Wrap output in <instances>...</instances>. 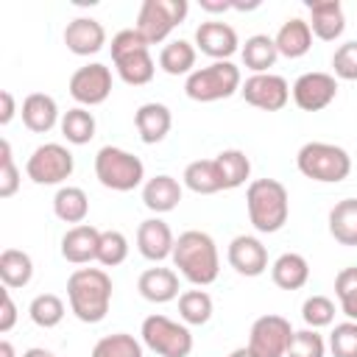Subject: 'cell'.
I'll list each match as a JSON object with an SVG mask.
<instances>
[{"mask_svg":"<svg viewBox=\"0 0 357 357\" xmlns=\"http://www.w3.org/2000/svg\"><path fill=\"white\" fill-rule=\"evenodd\" d=\"M0 357H14V346H11L8 340L0 343Z\"/></svg>","mask_w":357,"mask_h":357,"instance_id":"49","label":"cell"},{"mask_svg":"<svg viewBox=\"0 0 357 357\" xmlns=\"http://www.w3.org/2000/svg\"><path fill=\"white\" fill-rule=\"evenodd\" d=\"M134 126H137V134L145 145H156L162 142L167 134H170V126H173V114L165 103H142L137 112H134Z\"/></svg>","mask_w":357,"mask_h":357,"instance_id":"21","label":"cell"},{"mask_svg":"<svg viewBox=\"0 0 357 357\" xmlns=\"http://www.w3.org/2000/svg\"><path fill=\"white\" fill-rule=\"evenodd\" d=\"M20 190V170L11 156V142H0V198H11Z\"/></svg>","mask_w":357,"mask_h":357,"instance_id":"43","label":"cell"},{"mask_svg":"<svg viewBox=\"0 0 357 357\" xmlns=\"http://www.w3.org/2000/svg\"><path fill=\"white\" fill-rule=\"evenodd\" d=\"M293 103L301 112H321L337 98V78L332 73H304L293 84Z\"/></svg>","mask_w":357,"mask_h":357,"instance_id":"14","label":"cell"},{"mask_svg":"<svg viewBox=\"0 0 357 357\" xmlns=\"http://www.w3.org/2000/svg\"><path fill=\"white\" fill-rule=\"evenodd\" d=\"M245 206L248 220L257 231L273 234L279 231L290 218V198L282 181L276 178H257L245 190Z\"/></svg>","mask_w":357,"mask_h":357,"instance_id":"3","label":"cell"},{"mask_svg":"<svg viewBox=\"0 0 357 357\" xmlns=\"http://www.w3.org/2000/svg\"><path fill=\"white\" fill-rule=\"evenodd\" d=\"M178 315L190 326H201L212 318V296L206 290H184L178 296Z\"/></svg>","mask_w":357,"mask_h":357,"instance_id":"35","label":"cell"},{"mask_svg":"<svg viewBox=\"0 0 357 357\" xmlns=\"http://www.w3.org/2000/svg\"><path fill=\"white\" fill-rule=\"evenodd\" d=\"M229 357H254V354L248 351V346H243V349H234V351H231Z\"/></svg>","mask_w":357,"mask_h":357,"instance_id":"50","label":"cell"},{"mask_svg":"<svg viewBox=\"0 0 357 357\" xmlns=\"http://www.w3.org/2000/svg\"><path fill=\"white\" fill-rule=\"evenodd\" d=\"M173 245H176V237L162 218H148L137 226V248L145 259L162 262L173 257Z\"/></svg>","mask_w":357,"mask_h":357,"instance_id":"17","label":"cell"},{"mask_svg":"<svg viewBox=\"0 0 357 357\" xmlns=\"http://www.w3.org/2000/svg\"><path fill=\"white\" fill-rule=\"evenodd\" d=\"M159 67L167 75H190L195 67V45L187 39H173L159 50Z\"/></svg>","mask_w":357,"mask_h":357,"instance_id":"33","label":"cell"},{"mask_svg":"<svg viewBox=\"0 0 357 357\" xmlns=\"http://www.w3.org/2000/svg\"><path fill=\"white\" fill-rule=\"evenodd\" d=\"M329 349L335 357H357V321H343L329 335Z\"/></svg>","mask_w":357,"mask_h":357,"instance_id":"42","label":"cell"},{"mask_svg":"<svg viewBox=\"0 0 357 357\" xmlns=\"http://www.w3.org/2000/svg\"><path fill=\"white\" fill-rule=\"evenodd\" d=\"M271 279L282 290H301L310 279V262L301 254L287 251L271 265Z\"/></svg>","mask_w":357,"mask_h":357,"instance_id":"26","label":"cell"},{"mask_svg":"<svg viewBox=\"0 0 357 357\" xmlns=\"http://www.w3.org/2000/svg\"><path fill=\"white\" fill-rule=\"evenodd\" d=\"M296 167L312 181L337 184L351 173V156L332 142H307L296 153Z\"/></svg>","mask_w":357,"mask_h":357,"instance_id":"6","label":"cell"},{"mask_svg":"<svg viewBox=\"0 0 357 357\" xmlns=\"http://www.w3.org/2000/svg\"><path fill=\"white\" fill-rule=\"evenodd\" d=\"M173 265L178 268V273L204 287V284H212L220 273V257H218V245L215 240L206 234V231H198V229H190V231H181L176 237V245H173Z\"/></svg>","mask_w":357,"mask_h":357,"instance_id":"2","label":"cell"},{"mask_svg":"<svg viewBox=\"0 0 357 357\" xmlns=\"http://www.w3.org/2000/svg\"><path fill=\"white\" fill-rule=\"evenodd\" d=\"M243 64L257 75V73H271V67L276 64L279 59V50H276V42L268 36V33H254L245 39L243 45Z\"/></svg>","mask_w":357,"mask_h":357,"instance_id":"27","label":"cell"},{"mask_svg":"<svg viewBox=\"0 0 357 357\" xmlns=\"http://www.w3.org/2000/svg\"><path fill=\"white\" fill-rule=\"evenodd\" d=\"M14 112H17V103H14V95L8 89L0 92V126H8L14 120Z\"/></svg>","mask_w":357,"mask_h":357,"instance_id":"46","label":"cell"},{"mask_svg":"<svg viewBox=\"0 0 357 357\" xmlns=\"http://www.w3.org/2000/svg\"><path fill=\"white\" fill-rule=\"evenodd\" d=\"M73 167H75V159L61 142L39 145L25 162V173L33 184H61L73 176Z\"/></svg>","mask_w":357,"mask_h":357,"instance_id":"10","label":"cell"},{"mask_svg":"<svg viewBox=\"0 0 357 357\" xmlns=\"http://www.w3.org/2000/svg\"><path fill=\"white\" fill-rule=\"evenodd\" d=\"M335 78L357 81V42H343L332 56Z\"/></svg>","mask_w":357,"mask_h":357,"instance_id":"44","label":"cell"},{"mask_svg":"<svg viewBox=\"0 0 357 357\" xmlns=\"http://www.w3.org/2000/svg\"><path fill=\"white\" fill-rule=\"evenodd\" d=\"M201 8L209 11V14H223V11L231 8V3H226V0H201Z\"/></svg>","mask_w":357,"mask_h":357,"instance_id":"47","label":"cell"},{"mask_svg":"<svg viewBox=\"0 0 357 357\" xmlns=\"http://www.w3.org/2000/svg\"><path fill=\"white\" fill-rule=\"evenodd\" d=\"M139 335H142V343L159 357H190V351H192L190 329L167 315H159V312H153L142 321Z\"/></svg>","mask_w":357,"mask_h":357,"instance_id":"8","label":"cell"},{"mask_svg":"<svg viewBox=\"0 0 357 357\" xmlns=\"http://www.w3.org/2000/svg\"><path fill=\"white\" fill-rule=\"evenodd\" d=\"M95 128H98V123H95L92 112H86L84 106L67 109L64 117H61V134L73 145H86L95 137Z\"/></svg>","mask_w":357,"mask_h":357,"instance_id":"34","label":"cell"},{"mask_svg":"<svg viewBox=\"0 0 357 357\" xmlns=\"http://www.w3.org/2000/svg\"><path fill=\"white\" fill-rule=\"evenodd\" d=\"M240 86H243V75L240 67L231 61H212L206 67H198L184 81L187 98L198 103H215L231 98L234 92H240Z\"/></svg>","mask_w":357,"mask_h":357,"instance_id":"5","label":"cell"},{"mask_svg":"<svg viewBox=\"0 0 357 357\" xmlns=\"http://www.w3.org/2000/svg\"><path fill=\"white\" fill-rule=\"evenodd\" d=\"M190 6L187 0H142L137 14V31L148 45H159L170 36V31L184 22Z\"/></svg>","mask_w":357,"mask_h":357,"instance_id":"9","label":"cell"},{"mask_svg":"<svg viewBox=\"0 0 357 357\" xmlns=\"http://www.w3.org/2000/svg\"><path fill=\"white\" fill-rule=\"evenodd\" d=\"M70 95L86 109L98 106L112 95V70L100 61L84 64L70 75Z\"/></svg>","mask_w":357,"mask_h":357,"instance_id":"13","label":"cell"},{"mask_svg":"<svg viewBox=\"0 0 357 357\" xmlns=\"http://www.w3.org/2000/svg\"><path fill=\"white\" fill-rule=\"evenodd\" d=\"M273 42H276L279 56H284V59H301V56H307L310 47H312V31H310V22L301 20V17L287 20V22L276 31Z\"/></svg>","mask_w":357,"mask_h":357,"instance_id":"25","label":"cell"},{"mask_svg":"<svg viewBox=\"0 0 357 357\" xmlns=\"http://www.w3.org/2000/svg\"><path fill=\"white\" fill-rule=\"evenodd\" d=\"M64 301L56 296V293H39L33 301H31V307H28V315H31V321L36 324V326H42V329H53V326H59L61 324V318H64Z\"/></svg>","mask_w":357,"mask_h":357,"instance_id":"36","label":"cell"},{"mask_svg":"<svg viewBox=\"0 0 357 357\" xmlns=\"http://www.w3.org/2000/svg\"><path fill=\"white\" fill-rule=\"evenodd\" d=\"M14 324H17V304H14L11 293L6 290V293H3V312H0V332H3V335L11 332Z\"/></svg>","mask_w":357,"mask_h":357,"instance_id":"45","label":"cell"},{"mask_svg":"<svg viewBox=\"0 0 357 357\" xmlns=\"http://www.w3.org/2000/svg\"><path fill=\"white\" fill-rule=\"evenodd\" d=\"M335 296L340 301V312L349 321H357V268H343L335 276Z\"/></svg>","mask_w":357,"mask_h":357,"instance_id":"38","label":"cell"},{"mask_svg":"<svg viewBox=\"0 0 357 357\" xmlns=\"http://www.w3.org/2000/svg\"><path fill=\"white\" fill-rule=\"evenodd\" d=\"M67 301L78 321L100 324L112 307V279L103 268H78L67 279Z\"/></svg>","mask_w":357,"mask_h":357,"instance_id":"1","label":"cell"},{"mask_svg":"<svg viewBox=\"0 0 357 357\" xmlns=\"http://www.w3.org/2000/svg\"><path fill=\"white\" fill-rule=\"evenodd\" d=\"M178 201H181V184L167 173H159V176L148 178L145 187H142V204L156 215L173 212L178 206Z\"/></svg>","mask_w":357,"mask_h":357,"instance_id":"24","label":"cell"},{"mask_svg":"<svg viewBox=\"0 0 357 357\" xmlns=\"http://www.w3.org/2000/svg\"><path fill=\"white\" fill-rule=\"evenodd\" d=\"M64 45L75 56H92L106 45V31L92 17H75L64 28Z\"/></svg>","mask_w":357,"mask_h":357,"instance_id":"18","label":"cell"},{"mask_svg":"<svg viewBox=\"0 0 357 357\" xmlns=\"http://www.w3.org/2000/svg\"><path fill=\"white\" fill-rule=\"evenodd\" d=\"M324 351H326L324 337L315 329L293 332L290 346H287V357H324Z\"/></svg>","mask_w":357,"mask_h":357,"instance_id":"41","label":"cell"},{"mask_svg":"<svg viewBox=\"0 0 357 357\" xmlns=\"http://www.w3.org/2000/svg\"><path fill=\"white\" fill-rule=\"evenodd\" d=\"M329 234L340 245H357V198H343L332 206Z\"/></svg>","mask_w":357,"mask_h":357,"instance_id":"29","label":"cell"},{"mask_svg":"<svg viewBox=\"0 0 357 357\" xmlns=\"http://www.w3.org/2000/svg\"><path fill=\"white\" fill-rule=\"evenodd\" d=\"M148 47L151 45L139 36L137 28H126V31H117L112 36V61L117 67V75L126 84L142 86L153 78L156 64H153V56Z\"/></svg>","mask_w":357,"mask_h":357,"instance_id":"4","label":"cell"},{"mask_svg":"<svg viewBox=\"0 0 357 357\" xmlns=\"http://www.w3.org/2000/svg\"><path fill=\"white\" fill-rule=\"evenodd\" d=\"M95 176L106 190L114 192H131L134 187L142 184L145 178V165L139 156L117 148V145H103L95 153Z\"/></svg>","mask_w":357,"mask_h":357,"instance_id":"7","label":"cell"},{"mask_svg":"<svg viewBox=\"0 0 357 357\" xmlns=\"http://www.w3.org/2000/svg\"><path fill=\"white\" fill-rule=\"evenodd\" d=\"M98 245H100V229L81 223L64 231L61 237V257L73 265H86L98 259Z\"/></svg>","mask_w":357,"mask_h":357,"instance_id":"20","label":"cell"},{"mask_svg":"<svg viewBox=\"0 0 357 357\" xmlns=\"http://www.w3.org/2000/svg\"><path fill=\"white\" fill-rule=\"evenodd\" d=\"M310 31L321 39V42H335L343 31H346V14L340 0H310Z\"/></svg>","mask_w":357,"mask_h":357,"instance_id":"19","label":"cell"},{"mask_svg":"<svg viewBox=\"0 0 357 357\" xmlns=\"http://www.w3.org/2000/svg\"><path fill=\"white\" fill-rule=\"evenodd\" d=\"M226 257L240 276H259L268 271V248L251 234H237L229 243Z\"/></svg>","mask_w":357,"mask_h":357,"instance_id":"16","label":"cell"},{"mask_svg":"<svg viewBox=\"0 0 357 357\" xmlns=\"http://www.w3.org/2000/svg\"><path fill=\"white\" fill-rule=\"evenodd\" d=\"M20 114H22L25 128L33 131V134H47V131L59 123V106H56V100H53L50 95H45V92H31V95L22 100Z\"/></svg>","mask_w":357,"mask_h":357,"instance_id":"23","label":"cell"},{"mask_svg":"<svg viewBox=\"0 0 357 357\" xmlns=\"http://www.w3.org/2000/svg\"><path fill=\"white\" fill-rule=\"evenodd\" d=\"M240 95L245 103H251L254 109H262V112H279L287 106L290 100V86L282 75H273V73H257L251 78L243 81L240 86Z\"/></svg>","mask_w":357,"mask_h":357,"instance_id":"12","label":"cell"},{"mask_svg":"<svg viewBox=\"0 0 357 357\" xmlns=\"http://www.w3.org/2000/svg\"><path fill=\"white\" fill-rule=\"evenodd\" d=\"M237 31L229 22L209 20L195 28V47L215 61H229V56L237 53Z\"/></svg>","mask_w":357,"mask_h":357,"instance_id":"15","label":"cell"},{"mask_svg":"<svg viewBox=\"0 0 357 357\" xmlns=\"http://www.w3.org/2000/svg\"><path fill=\"white\" fill-rule=\"evenodd\" d=\"M137 290L151 304H167L178 296V273L173 268H148L139 273Z\"/></svg>","mask_w":357,"mask_h":357,"instance_id":"22","label":"cell"},{"mask_svg":"<svg viewBox=\"0 0 357 357\" xmlns=\"http://www.w3.org/2000/svg\"><path fill=\"white\" fill-rule=\"evenodd\" d=\"M33 276V262L25 251L20 248H6L0 254V279L6 284V290H17L25 287Z\"/></svg>","mask_w":357,"mask_h":357,"instance_id":"31","label":"cell"},{"mask_svg":"<svg viewBox=\"0 0 357 357\" xmlns=\"http://www.w3.org/2000/svg\"><path fill=\"white\" fill-rule=\"evenodd\" d=\"M184 187L198 192V195H215L223 190V181H220V173H218V165L215 159H195L184 167Z\"/></svg>","mask_w":357,"mask_h":357,"instance_id":"28","label":"cell"},{"mask_svg":"<svg viewBox=\"0 0 357 357\" xmlns=\"http://www.w3.org/2000/svg\"><path fill=\"white\" fill-rule=\"evenodd\" d=\"M215 165H218V173H220V181H223V190H237L248 181L251 176V162L243 151L237 148H229V151H220L215 156Z\"/></svg>","mask_w":357,"mask_h":357,"instance_id":"32","label":"cell"},{"mask_svg":"<svg viewBox=\"0 0 357 357\" xmlns=\"http://www.w3.org/2000/svg\"><path fill=\"white\" fill-rule=\"evenodd\" d=\"M92 357H142V343L134 335H126V332L106 335L95 343Z\"/></svg>","mask_w":357,"mask_h":357,"instance_id":"37","label":"cell"},{"mask_svg":"<svg viewBox=\"0 0 357 357\" xmlns=\"http://www.w3.org/2000/svg\"><path fill=\"white\" fill-rule=\"evenodd\" d=\"M53 212L59 220L64 223H75L81 226L89 215V198L81 187H61L56 195H53Z\"/></svg>","mask_w":357,"mask_h":357,"instance_id":"30","label":"cell"},{"mask_svg":"<svg viewBox=\"0 0 357 357\" xmlns=\"http://www.w3.org/2000/svg\"><path fill=\"white\" fill-rule=\"evenodd\" d=\"M126 257H128V240H126V234H123V231H114V229L100 231L98 262H100L103 268H114V265L126 262Z\"/></svg>","mask_w":357,"mask_h":357,"instance_id":"39","label":"cell"},{"mask_svg":"<svg viewBox=\"0 0 357 357\" xmlns=\"http://www.w3.org/2000/svg\"><path fill=\"white\" fill-rule=\"evenodd\" d=\"M293 337V326L282 315H262L251 324L248 335V351L254 357H287V346Z\"/></svg>","mask_w":357,"mask_h":357,"instance_id":"11","label":"cell"},{"mask_svg":"<svg viewBox=\"0 0 357 357\" xmlns=\"http://www.w3.org/2000/svg\"><path fill=\"white\" fill-rule=\"evenodd\" d=\"M301 318L307 321L310 329L329 326V324L335 321V301L326 298V296H310V298L301 304Z\"/></svg>","mask_w":357,"mask_h":357,"instance_id":"40","label":"cell"},{"mask_svg":"<svg viewBox=\"0 0 357 357\" xmlns=\"http://www.w3.org/2000/svg\"><path fill=\"white\" fill-rule=\"evenodd\" d=\"M22 357H56L53 351H47V349H39V346H33V349H28Z\"/></svg>","mask_w":357,"mask_h":357,"instance_id":"48","label":"cell"}]
</instances>
